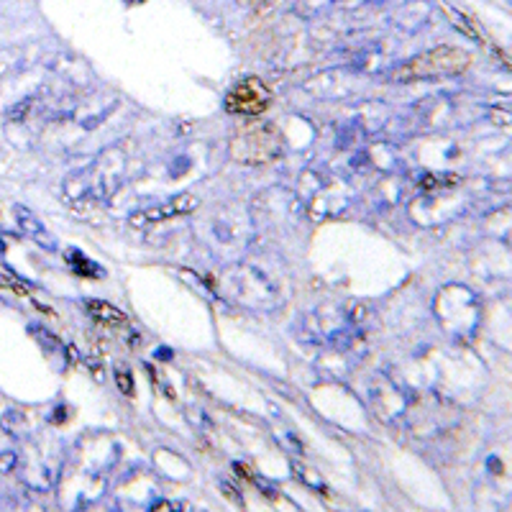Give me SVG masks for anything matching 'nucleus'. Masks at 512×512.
<instances>
[{
  "mask_svg": "<svg viewBox=\"0 0 512 512\" xmlns=\"http://www.w3.org/2000/svg\"><path fill=\"white\" fill-rule=\"evenodd\" d=\"M469 67V54L454 47H438L431 52H423L418 57L402 62L392 80L397 82H418V80H438V77H454Z\"/></svg>",
  "mask_w": 512,
  "mask_h": 512,
  "instance_id": "obj_4",
  "label": "nucleus"
},
{
  "mask_svg": "<svg viewBox=\"0 0 512 512\" xmlns=\"http://www.w3.org/2000/svg\"><path fill=\"white\" fill-rule=\"evenodd\" d=\"M300 195L290 190H267L254 200V223L264 228L290 226L300 216Z\"/></svg>",
  "mask_w": 512,
  "mask_h": 512,
  "instance_id": "obj_6",
  "label": "nucleus"
},
{
  "mask_svg": "<svg viewBox=\"0 0 512 512\" xmlns=\"http://www.w3.org/2000/svg\"><path fill=\"white\" fill-rule=\"evenodd\" d=\"M338 0H297V13L305 18H313L318 13L328 11L331 6H336Z\"/></svg>",
  "mask_w": 512,
  "mask_h": 512,
  "instance_id": "obj_15",
  "label": "nucleus"
},
{
  "mask_svg": "<svg viewBox=\"0 0 512 512\" xmlns=\"http://www.w3.org/2000/svg\"><path fill=\"white\" fill-rule=\"evenodd\" d=\"M282 154V136L280 131L269 123L262 126H254L249 131H241V134L233 136L231 141V157L239 164H269L274 159H280Z\"/></svg>",
  "mask_w": 512,
  "mask_h": 512,
  "instance_id": "obj_5",
  "label": "nucleus"
},
{
  "mask_svg": "<svg viewBox=\"0 0 512 512\" xmlns=\"http://www.w3.org/2000/svg\"><path fill=\"white\" fill-rule=\"evenodd\" d=\"M6 254V241H3V236H0V256Z\"/></svg>",
  "mask_w": 512,
  "mask_h": 512,
  "instance_id": "obj_20",
  "label": "nucleus"
},
{
  "mask_svg": "<svg viewBox=\"0 0 512 512\" xmlns=\"http://www.w3.org/2000/svg\"><path fill=\"white\" fill-rule=\"evenodd\" d=\"M113 374H116L118 390H121L123 395H134V377H131V374H128L123 367H118Z\"/></svg>",
  "mask_w": 512,
  "mask_h": 512,
  "instance_id": "obj_16",
  "label": "nucleus"
},
{
  "mask_svg": "<svg viewBox=\"0 0 512 512\" xmlns=\"http://www.w3.org/2000/svg\"><path fill=\"white\" fill-rule=\"evenodd\" d=\"M64 259H67V264L72 267V272L82 274V277H103L105 274V269L100 267L98 262H93V259H88L80 249H70L64 254Z\"/></svg>",
  "mask_w": 512,
  "mask_h": 512,
  "instance_id": "obj_12",
  "label": "nucleus"
},
{
  "mask_svg": "<svg viewBox=\"0 0 512 512\" xmlns=\"http://www.w3.org/2000/svg\"><path fill=\"white\" fill-rule=\"evenodd\" d=\"M395 44H392V39H374V41H367V44H361L359 49H356L354 59H351V67L359 72H382L387 70L390 64H395Z\"/></svg>",
  "mask_w": 512,
  "mask_h": 512,
  "instance_id": "obj_9",
  "label": "nucleus"
},
{
  "mask_svg": "<svg viewBox=\"0 0 512 512\" xmlns=\"http://www.w3.org/2000/svg\"><path fill=\"white\" fill-rule=\"evenodd\" d=\"M85 310L103 326H126L128 323L126 313L113 303H105V300H85Z\"/></svg>",
  "mask_w": 512,
  "mask_h": 512,
  "instance_id": "obj_11",
  "label": "nucleus"
},
{
  "mask_svg": "<svg viewBox=\"0 0 512 512\" xmlns=\"http://www.w3.org/2000/svg\"><path fill=\"white\" fill-rule=\"evenodd\" d=\"M272 103V93L259 77H249V80L239 82L231 93L226 95V111L239 113V116H259Z\"/></svg>",
  "mask_w": 512,
  "mask_h": 512,
  "instance_id": "obj_7",
  "label": "nucleus"
},
{
  "mask_svg": "<svg viewBox=\"0 0 512 512\" xmlns=\"http://www.w3.org/2000/svg\"><path fill=\"white\" fill-rule=\"evenodd\" d=\"M195 208H198V198L182 192V195H177V198L172 200H164V203L136 210V213H131L128 223H131L134 228H149V226H157V223L172 221V218L177 216H187V213H192Z\"/></svg>",
  "mask_w": 512,
  "mask_h": 512,
  "instance_id": "obj_8",
  "label": "nucleus"
},
{
  "mask_svg": "<svg viewBox=\"0 0 512 512\" xmlns=\"http://www.w3.org/2000/svg\"><path fill=\"white\" fill-rule=\"evenodd\" d=\"M241 6H256V3H264V0H239Z\"/></svg>",
  "mask_w": 512,
  "mask_h": 512,
  "instance_id": "obj_19",
  "label": "nucleus"
},
{
  "mask_svg": "<svg viewBox=\"0 0 512 512\" xmlns=\"http://www.w3.org/2000/svg\"><path fill=\"white\" fill-rule=\"evenodd\" d=\"M31 333H34L36 338H39V344L47 346V351H59V341L54 336H49L47 331L41 326H31Z\"/></svg>",
  "mask_w": 512,
  "mask_h": 512,
  "instance_id": "obj_17",
  "label": "nucleus"
},
{
  "mask_svg": "<svg viewBox=\"0 0 512 512\" xmlns=\"http://www.w3.org/2000/svg\"><path fill=\"white\" fill-rule=\"evenodd\" d=\"M13 213H16L18 228H21V231H24L31 241H36L41 249H47V251L57 249V239H54V233H49V228L39 221V216H36V213H31L26 205H16V208H13Z\"/></svg>",
  "mask_w": 512,
  "mask_h": 512,
  "instance_id": "obj_10",
  "label": "nucleus"
},
{
  "mask_svg": "<svg viewBox=\"0 0 512 512\" xmlns=\"http://www.w3.org/2000/svg\"><path fill=\"white\" fill-rule=\"evenodd\" d=\"M0 287H6V290L24 292V290H21V282H18L16 274L8 272V269H3V267H0Z\"/></svg>",
  "mask_w": 512,
  "mask_h": 512,
  "instance_id": "obj_18",
  "label": "nucleus"
},
{
  "mask_svg": "<svg viewBox=\"0 0 512 512\" xmlns=\"http://www.w3.org/2000/svg\"><path fill=\"white\" fill-rule=\"evenodd\" d=\"M128 3H144V0H128Z\"/></svg>",
  "mask_w": 512,
  "mask_h": 512,
  "instance_id": "obj_21",
  "label": "nucleus"
},
{
  "mask_svg": "<svg viewBox=\"0 0 512 512\" xmlns=\"http://www.w3.org/2000/svg\"><path fill=\"white\" fill-rule=\"evenodd\" d=\"M228 300L244 305L249 310H274L280 305V287L256 264L231 267L218 282Z\"/></svg>",
  "mask_w": 512,
  "mask_h": 512,
  "instance_id": "obj_2",
  "label": "nucleus"
},
{
  "mask_svg": "<svg viewBox=\"0 0 512 512\" xmlns=\"http://www.w3.org/2000/svg\"><path fill=\"white\" fill-rule=\"evenodd\" d=\"M436 315L448 336L459 338V341H469L479 328L482 308H479L477 295L469 287L448 285L438 292Z\"/></svg>",
  "mask_w": 512,
  "mask_h": 512,
  "instance_id": "obj_3",
  "label": "nucleus"
},
{
  "mask_svg": "<svg viewBox=\"0 0 512 512\" xmlns=\"http://www.w3.org/2000/svg\"><path fill=\"white\" fill-rule=\"evenodd\" d=\"M213 233H216L221 241H241V236L249 233V226H241V223L236 221V216H218Z\"/></svg>",
  "mask_w": 512,
  "mask_h": 512,
  "instance_id": "obj_13",
  "label": "nucleus"
},
{
  "mask_svg": "<svg viewBox=\"0 0 512 512\" xmlns=\"http://www.w3.org/2000/svg\"><path fill=\"white\" fill-rule=\"evenodd\" d=\"M128 154L123 146H111L100 152L88 167L72 172L64 180V198L70 203H98L108 200L126 182Z\"/></svg>",
  "mask_w": 512,
  "mask_h": 512,
  "instance_id": "obj_1",
  "label": "nucleus"
},
{
  "mask_svg": "<svg viewBox=\"0 0 512 512\" xmlns=\"http://www.w3.org/2000/svg\"><path fill=\"white\" fill-rule=\"evenodd\" d=\"M443 11H446L448 16H451V21H454V26L461 31V34H466V36H469V39H474V41H482V34H479V31L474 29L472 21H469V18H466L464 13H459V11H456V8H451V6H443Z\"/></svg>",
  "mask_w": 512,
  "mask_h": 512,
  "instance_id": "obj_14",
  "label": "nucleus"
}]
</instances>
